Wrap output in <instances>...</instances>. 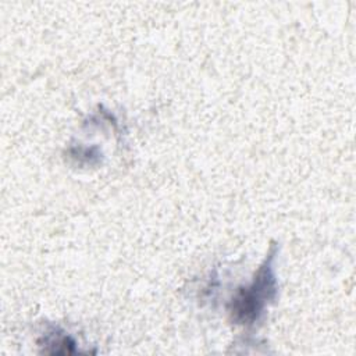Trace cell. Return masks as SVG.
Instances as JSON below:
<instances>
[{
	"label": "cell",
	"mask_w": 356,
	"mask_h": 356,
	"mask_svg": "<svg viewBox=\"0 0 356 356\" xmlns=\"http://www.w3.org/2000/svg\"><path fill=\"white\" fill-rule=\"evenodd\" d=\"M47 346H53L50 353H71L74 352L75 342L67 335H50L46 341Z\"/></svg>",
	"instance_id": "cell-2"
},
{
	"label": "cell",
	"mask_w": 356,
	"mask_h": 356,
	"mask_svg": "<svg viewBox=\"0 0 356 356\" xmlns=\"http://www.w3.org/2000/svg\"><path fill=\"white\" fill-rule=\"evenodd\" d=\"M275 295V278L271 268V257L259 268L252 285L242 288L232 299L229 313L239 324H250L259 318L267 300Z\"/></svg>",
	"instance_id": "cell-1"
}]
</instances>
